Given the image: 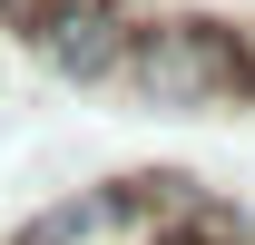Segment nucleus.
<instances>
[{
    "instance_id": "obj_1",
    "label": "nucleus",
    "mask_w": 255,
    "mask_h": 245,
    "mask_svg": "<svg viewBox=\"0 0 255 245\" xmlns=\"http://www.w3.org/2000/svg\"><path fill=\"white\" fill-rule=\"evenodd\" d=\"M118 89H137L167 118H216V108H246L255 98V59H246V39L216 30V20H157V30H137Z\"/></svg>"
},
{
    "instance_id": "obj_2",
    "label": "nucleus",
    "mask_w": 255,
    "mask_h": 245,
    "mask_svg": "<svg viewBox=\"0 0 255 245\" xmlns=\"http://www.w3.org/2000/svg\"><path fill=\"white\" fill-rule=\"evenodd\" d=\"M30 49L59 69V79H79V89H108V79H128L137 30H128V10H118V0H69V10L30 39Z\"/></svg>"
},
{
    "instance_id": "obj_3",
    "label": "nucleus",
    "mask_w": 255,
    "mask_h": 245,
    "mask_svg": "<svg viewBox=\"0 0 255 245\" xmlns=\"http://www.w3.org/2000/svg\"><path fill=\"white\" fill-rule=\"evenodd\" d=\"M59 10H69V0H0V20H10L20 39H39L49 20H59Z\"/></svg>"
}]
</instances>
